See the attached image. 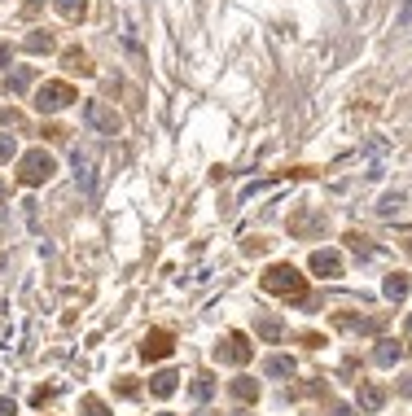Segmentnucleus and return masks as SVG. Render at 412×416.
<instances>
[{
    "instance_id": "1",
    "label": "nucleus",
    "mask_w": 412,
    "mask_h": 416,
    "mask_svg": "<svg viewBox=\"0 0 412 416\" xmlns=\"http://www.w3.org/2000/svg\"><path fill=\"white\" fill-rule=\"evenodd\" d=\"M71 101H75V92L66 88V83H44V88L36 92V110H44V114H53L62 106H71Z\"/></svg>"
},
{
    "instance_id": "2",
    "label": "nucleus",
    "mask_w": 412,
    "mask_h": 416,
    "mask_svg": "<svg viewBox=\"0 0 412 416\" xmlns=\"http://www.w3.org/2000/svg\"><path fill=\"white\" fill-rule=\"evenodd\" d=\"M263 285H268L272 294H290V298L303 294V280H299V272H294V268H272L268 276H263Z\"/></svg>"
},
{
    "instance_id": "3",
    "label": "nucleus",
    "mask_w": 412,
    "mask_h": 416,
    "mask_svg": "<svg viewBox=\"0 0 412 416\" xmlns=\"http://www.w3.org/2000/svg\"><path fill=\"white\" fill-rule=\"evenodd\" d=\"M48 175H53V158H48L44 149H36V154L22 158V180H27V185H40V180H48Z\"/></svg>"
},
{
    "instance_id": "4",
    "label": "nucleus",
    "mask_w": 412,
    "mask_h": 416,
    "mask_svg": "<svg viewBox=\"0 0 412 416\" xmlns=\"http://www.w3.org/2000/svg\"><path fill=\"white\" fill-rule=\"evenodd\" d=\"M311 272H320V276H338V272H342V259L334 254V250H316V254H311Z\"/></svg>"
},
{
    "instance_id": "5",
    "label": "nucleus",
    "mask_w": 412,
    "mask_h": 416,
    "mask_svg": "<svg viewBox=\"0 0 412 416\" xmlns=\"http://www.w3.org/2000/svg\"><path fill=\"white\" fill-rule=\"evenodd\" d=\"M88 123H92V127H101V131H110V136L119 131V119H114V114H110L106 106H97V101L88 106Z\"/></svg>"
},
{
    "instance_id": "6",
    "label": "nucleus",
    "mask_w": 412,
    "mask_h": 416,
    "mask_svg": "<svg viewBox=\"0 0 412 416\" xmlns=\"http://www.w3.org/2000/svg\"><path fill=\"white\" fill-rule=\"evenodd\" d=\"M215 355H220V359H228V364H246V359H250V351H246V342H241V338H228V342H224V351L215 346Z\"/></svg>"
},
{
    "instance_id": "7",
    "label": "nucleus",
    "mask_w": 412,
    "mask_h": 416,
    "mask_svg": "<svg viewBox=\"0 0 412 416\" xmlns=\"http://www.w3.org/2000/svg\"><path fill=\"white\" fill-rule=\"evenodd\" d=\"M171 338H167V333H154V338H145V359H162V355H167L171 351V346H167Z\"/></svg>"
},
{
    "instance_id": "8",
    "label": "nucleus",
    "mask_w": 412,
    "mask_h": 416,
    "mask_svg": "<svg viewBox=\"0 0 412 416\" xmlns=\"http://www.w3.org/2000/svg\"><path fill=\"white\" fill-rule=\"evenodd\" d=\"M399 355H404V351H399L395 342H382V346H377V355H373V359L382 364V368H390V364H399Z\"/></svg>"
},
{
    "instance_id": "9",
    "label": "nucleus",
    "mask_w": 412,
    "mask_h": 416,
    "mask_svg": "<svg viewBox=\"0 0 412 416\" xmlns=\"http://www.w3.org/2000/svg\"><path fill=\"white\" fill-rule=\"evenodd\" d=\"M360 408H364V412H377V408H382V390H377V386H364V390H360Z\"/></svg>"
},
{
    "instance_id": "10",
    "label": "nucleus",
    "mask_w": 412,
    "mask_h": 416,
    "mask_svg": "<svg viewBox=\"0 0 412 416\" xmlns=\"http://www.w3.org/2000/svg\"><path fill=\"white\" fill-rule=\"evenodd\" d=\"M171 390H176V373H158V377H154V394L167 399Z\"/></svg>"
},
{
    "instance_id": "11",
    "label": "nucleus",
    "mask_w": 412,
    "mask_h": 416,
    "mask_svg": "<svg viewBox=\"0 0 412 416\" xmlns=\"http://www.w3.org/2000/svg\"><path fill=\"white\" fill-rule=\"evenodd\" d=\"M268 373H272V377H290V373H294V359H285V355L268 359Z\"/></svg>"
},
{
    "instance_id": "12",
    "label": "nucleus",
    "mask_w": 412,
    "mask_h": 416,
    "mask_svg": "<svg viewBox=\"0 0 412 416\" xmlns=\"http://www.w3.org/2000/svg\"><path fill=\"white\" fill-rule=\"evenodd\" d=\"M84 5H88V0H57V9L66 13V18H79V13H84Z\"/></svg>"
},
{
    "instance_id": "13",
    "label": "nucleus",
    "mask_w": 412,
    "mask_h": 416,
    "mask_svg": "<svg viewBox=\"0 0 412 416\" xmlns=\"http://www.w3.org/2000/svg\"><path fill=\"white\" fill-rule=\"evenodd\" d=\"M404 294H408V280L404 276H390L386 280V298H404Z\"/></svg>"
},
{
    "instance_id": "14",
    "label": "nucleus",
    "mask_w": 412,
    "mask_h": 416,
    "mask_svg": "<svg viewBox=\"0 0 412 416\" xmlns=\"http://www.w3.org/2000/svg\"><path fill=\"white\" fill-rule=\"evenodd\" d=\"M27 79H31V71H18V75L5 83V88H9V92H22V88H27Z\"/></svg>"
},
{
    "instance_id": "15",
    "label": "nucleus",
    "mask_w": 412,
    "mask_h": 416,
    "mask_svg": "<svg viewBox=\"0 0 412 416\" xmlns=\"http://www.w3.org/2000/svg\"><path fill=\"white\" fill-rule=\"evenodd\" d=\"M193 394H197V399H206V394H211V377H197V386H193Z\"/></svg>"
},
{
    "instance_id": "16",
    "label": "nucleus",
    "mask_w": 412,
    "mask_h": 416,
    "mask_svg": "<svg viewBox=\"0 0 412 416\" xmlns=\"http://www.w3.org/2000/svg\"><path fill=\"white\" fill-rule=\"evenodd\" d=\"M233 390H237V399H250V394H255V386H250V381H246V377L237 381V386H233Z\"/></svg>"
},
{
    "instance_id": "17",
    "label": "nucleus",
    "mask_w": 412,
    "mask_h": 416,
    "mask_svg": "<svg viewBox=\"0 0 412 416\" xmlns=\"http://www.w3.org/2000/svg\"><path fill=\"white\" fill-rule=\"evenodd\" d=\"M5 158H13V136H9V141L0 136V162H5Z\"/></svg>"
},
{
    "instance_id": "18",
    "label": "nucleus",
    "mask_w": 412,
    "mask_h": 416,
    "mask_svg": "<svg viewBox=\"0 0 412 416\" xmlns=\"http://www.w3.org/2000/svg\"><path fill=\"white\" fill-rule=\"evenodd\" d=\"M84 412H88V416H106V408L97 403V399H88V403H84Z\"/></svg>"
},
{
    "instance_id": "19",
    "label": "nucleus",
    "mask_w": 412,
    "mask_h": 416,
    "mask_svg": "<svg viewBox=\"0 0 412 416\" xmlns=\"http://www.w3.org/2000/svg\"><path fill=\"white\" fill-rule=\"evenodd\" d=\"M0 416H13V403H9V399H0Z\"/></svg>"
},
{
    "instance_id": "20",
    "label": "nucleus",
    "mask_w": 412,
    "mask_h": 416,
    "mask_svg": "<svg viewBox=\"0 0 412 416\" xmlns=\"http://www.w3.org/2000/svg\"><path fill=\"white\" fill-rule=\"evenodd\" d=\"M5 62H9V44H0V71H5Z\"/></svg>"
},
{
    "instance_id": "21",
    "label": "nucleus",
    "mask_w": 412,
    "mask_h": 416,
    "mask_svg": "<svg viewBox=\"0 0 412 416\" xmlns=\"http://www.w3.org/2000/svg\"><path fill=\"white\" fill-rule=\"evenodd\" d=\"M404 394H412V377H408V381H404Z\"/></svg>"
},
{
    "instance_id": "22",
    "label": "nucleus",
    "mask_w": 412,
    "mask_h": 416,
    "mask_svg": "<svg viewBox=\"0 0 412 416\" xmlns=\"http://www.w3.org/2000/svg\"><path fill=\"white\" fill-rule=\"evenodd\" d=\"M408 338H412V320H408Z\"/></svg>"
},
{
    "instance_id": "23",
    "label": "nucleus",
    "mask_w": 412,
    "mask_h": 416,
    "mask_svg": "<svg viewBox=\"0 0 412 416\" xmlns=\"http://www.w3.org/2000/svg\"><path fill=\"white\" fill-rule=\"evenodd\" d=\"M0 193H5V180H0Z\"/></svg>"
},
{
    "instance_id": "24",
    "label": "nucleus",
    "mask_w": 412,
    "mask_h": 416,
    "mask_svg": "<svg viewBox=\"0 0 412 416\" xmlns=\"http://www.w3.org/2000/svg\"><path fill=\"white\" fill-rule=\"evenodd\" d=\"M31 5H40V0H31Z\"/></svg>"
},
{
    "instance_id": "25",
    "label": "nucleus",
    "mask_w": 412,
    "mask_h": 416,
    "mask_svg": "<svg viewBox=\"0 0 412 416\" xmlns=\"http://www.w3.org/2000/svg\"><path fill=\"white\" fill-rule=\"evenodd\" d=\"M162 416H171V412H162Z\"/></svg>"
}]
</instances>
